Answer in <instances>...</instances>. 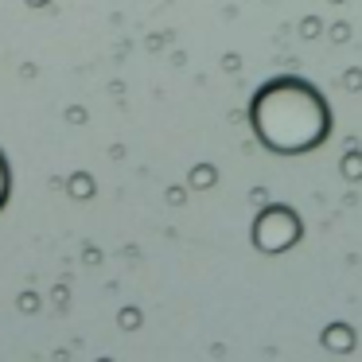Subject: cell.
Segmentation results:
<instances>
[{
  "label": "cell",
  "instance_id": "obj_1",
  "mask_svg": "<svg viewBox=\"0 0 362 362\" xmlns=\"http://www.w3.org/2000/svg\"><path fill=\"white\" fill-rule=\"evenodd\" d=\"M250 121L261 144L281 156H300V152L320 148L331 133L327 102L304 78L265 82L250 102Z\"/></svg>",
  "mask_w": 362,
  "mask_h": 362
},
{
  "label": "cell",
  "instance_id": "obj_2",
  "mask_svg": "<svg viewBox=\"0 0 362 362\" xmlns=\"http://www.w3.org/2000/svg\"><path fill=\"white\" fill-rule=\"evenodd\" d=\"M8 195H12V168L4 160V152H0V211L8 206Z\"/></svg>",
  "mask_w": 362,
  "mask_h": 362
}]
</instances>
